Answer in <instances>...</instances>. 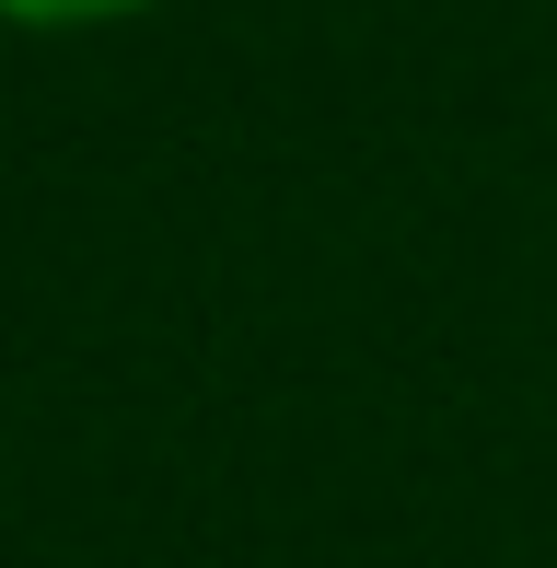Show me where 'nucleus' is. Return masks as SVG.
<instances>
[{"label":"nucleus","instance_id":"obj_1","mask_svg":"<svg viewBox=\"0 0 557 568\" xmlns=\"http://www.w3.org/2000/svg\"><path fill=\"white\" fill-rule=\"evenodd\" d=\"M129 12H151V0H0V23H129Z\"/></svg>","mask_w":557,"mask_h":568}]
</instances>
